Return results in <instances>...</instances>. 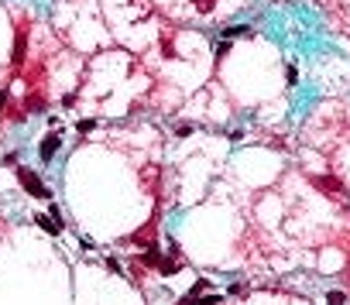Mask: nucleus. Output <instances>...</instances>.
<instances>
[{"label":"nucleus","instance_id":"obj_1","mask_svg":"<svg viewBox=\"0 0 350 305\" xmlns=\"http://www.w3.org/2000/svg\"><path fill=\"white\" fill-rule=\"evenodd\" d=\"M17 178H21V185H24V189H28L35 199H48V196H52V192L45 189V182H41V178H38L31 168H24V165H21V168H17Z\"/></svg>","mask_w":350,"mask_h":305},{"label":"nucleus","instance_id":"obj_10","mask_svg":"<svg viewBox=\"0 0 350 305\" xmlns=\"http://www.w3.org/2000/svg\"><path fill=\"white\" fill-rule=\"evenodd\" d=\"M93 127H96V120H79V131H82V134H89Z\"/></svg>","mask_w":350,"mask_h":305},{"label":"nucleus","instance_id":"obj_2","mask_svg":"<svg viewBox=\"0 0 350 305\" xmlns=\"http://www.w3.org/2000/svg\"><path fill=\"white\" fill-rule=\"evenodd\" d=\"M59 148H62V137H59V134H45V141L38 144V154H41V161H52Z\"/></svg>","mask_w":350,"mask_h":305},{"label":"nucleus","instance_id":"obj_3","mask_svg":"<svg viewBox=\"0 0 350 305\" xmlns=\"http://www.w3.org/2000/svg\"><path fill=\"white\" fill-rule=\"evenodd\" d=\"M24 59H28V31H17V38H14V55H10V62H14V66H24Z\"/></svg>","mask_w":350,"mask_h":305},{"label":"nucleus","instance_id":"obj_9","mask_svg":"<svg viewBox=\"0 0 350 305\" xmlns=\"http://www.w3.org/2000/svg\"><path fill=\"white\" fill-rule=\"evenodd\" d=\"M175 134H179V137H189V134H193V124H179Z\"/></svg>","mask_w":350,"mask_h":305},{"label":"nucleus","instance_id":"obj_5","mask_svg":"<svg viewBox=\"0 0 350 305\" xmlns=\"http://www.w3.org/2000/svg\"><path fill=\"white\" fill-rule=\"evenodd\" d=\"M35 220H38V227L45 230V233H52V237H55V233L62 230V227H59V223H55V220H48V216H35Z\"/></svg>","mask_w":350,"mask_h":305},{"label":"nucleus","instance_id":"obj_7","mask_svg":"<svg viewBox=\"0 0 350 305\" xmlns=\"http://www.w3.org/2000/svg\"><path fill=\"white\" fill-rule=\"evenodd\" d=\"M330 305H344L347 299H344V292H330V299H326Z\"/></svg>","mask_w":350,"mask_h":305},{"label":"nucleus","instance_id":"obj_8","mask_svg":"<svg viewBox=\"0 0 350 305\" xmlns=\"http://www.w3.org/2000/svg\"><path fill=\"white\" fill-rule=\"evenodd\" d=\"M223 34H227V38H237V34H247V28H244V24H240V28H227Z\"/></svg>","mask_w":350,"mask_h":305},{"label":"nucleus","instance_id":"obj_11","mask_svg":"<svg viewBox=\"0 0 350 305\" xmlns=\"http://www.w3.org/2000/svg\"><path fill=\"white\" fill-rule=\"evenodd\" d=\"M3 106H7V89H0V113H3Z\"/></svg>","mask_w":350,"mask_h":305},{"label":"nucleus","instance_id":"obj_4","mask_svg":"<svg viewBox=\"0 0 350 305\" xmlns=\"http://www.w3.org/2000/svg\"><path fill=\"white\" fill-rule=\"evenodd\" d=\"M141 264H144V268H161V250H158V243H151V247L144 250Z\"/></svg>","mask_w":350,"mask_h":305},{"label":"nucleus","instance_id":"obj_6","mask_svg":"<svg viewBox=\"0 0 350 305\" xmlns=\"http://www.w3.org/2000/svg\"><path fill=\"white\" fill-rule=\"evenodd\" d=\"M285 79H288V86H295V82H299V69L288 66V69H285Z\"/></svg>","mask_w":350,"mask_h":305}]
</instances>
